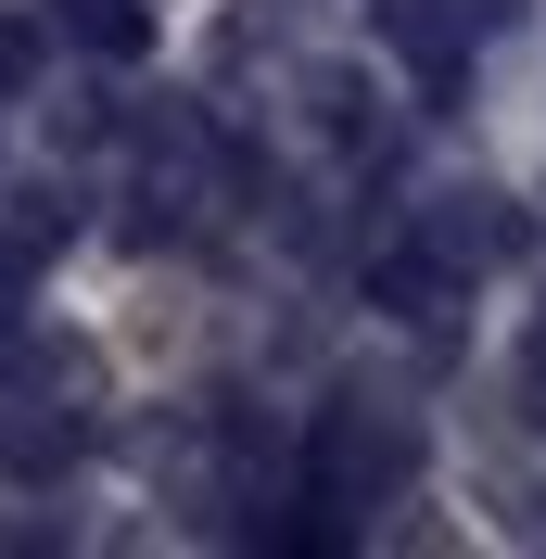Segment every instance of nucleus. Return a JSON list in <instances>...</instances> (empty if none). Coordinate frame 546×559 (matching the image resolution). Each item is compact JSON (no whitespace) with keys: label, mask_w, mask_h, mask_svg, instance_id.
<instances>
[{"label":"nucleus","mask_w":546,"mask_h":559,"mask_svg":"<svg viewBox=\"0 0 546 559\" xmlns=\"http://www.w3.org/2000/svg\"><path fill=\"white\" fill-rule=\"evenodd\" d=\"M369 293H381V306H394V318H432L444 293H458V280H444L432 254H381V267H369Z\"/></svg>","instance_id":"f03ea898"},{"label":"nucleus","mask_w":546,"mask_h":559,"mask_svg":"<svg viewBox=\"0 0 546 559\" xmlns=\"http://www.w3.org/2000/svg\"><path fill=\"white\" fill-rule=\"evenodd\" d=\"M76 26L103 38V51H140V38H153V26H140V0H76Z\"/></svg>","instance_id":"7ed1b4c3"},{"label":"nucleus","mask_w":546,"mask_h":559,"mask_svg":"<svg viewBox=\"0 0 546 559\" xmlns=\"http://www.w3.org/2000/svg\"><path fill=\"white\" fill-rule=\"evenodd\" d=\"M407 471H419L407 419H369V407L318 419V509H381V496H407Z\"/></svg>","instance_id":"f257e3e1"},{"label":"nucleus","mask_w":546,"mask_h":559,"mask_svg":"<svg viewBox=\"0 0 546 559\" xmlns=\"http://www.w3.org/2000/svg\"><path fill=\"white\" fill-rule=\"evenodd\" d=\"M0 90H38V26H0Z\"/></svg>","instance_id":"20e7f679"}]
</instances>
